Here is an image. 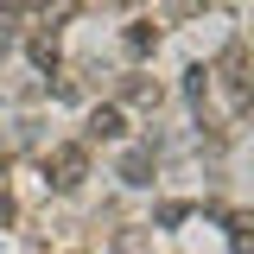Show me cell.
<instances>
[{
    "mask_svg": "<svg viewBox=\"0 0 254 254\" xmlns=\"http://www.w3.org/2000/svg\"><path fill=\"white\" fill-rule=\"evenodd\" d=\"M121 133H127V115L115 108V102L89 108V140H121Z\"/></svg>",
    "mask_w": 254,
    "mask_h": 254,
    "instance_id": "277c9868",
    "label": "cell"
},
{
    "mask_svg": "<svg viewBox=\"0 0 254 254\" xmlns=\"http://www.w3.org/2000/svg\"><path fill=\"white\" fill-rule=\"evenodd\" d=\"M45 172H51V185H58V190H83V178H89V140H70V146H51V159H45Z\"/></svg>",
    "mask_w": 254,
    "mask_h": 254,
    "instance_id": "7a4b0ae2",
    "label": "cell"
},
{
    "mask_svg": "<svg viewBox=\"0 0 254 254\" xmlns=\"http://www.w3.org/2000/svg\"><path fill=\"white\" fill-rule=\"evenodd\" d=\"M0 222H13V197H6V185H0Z\"/></svg>",
    "mask_w": 254,
    "mask_h": 254,
    "instance_id": "30bf717a",
    "label": "cell"
},
{
    "mask_svg": "<svg viewBox=\"0 0 254 254\" xmlns=\"http://www.w3.org/2000/svg\"><path fill=\"white\" fill-rule=\"evenodd\" d=\"M159 83H146V76H133V83H127V102H140V108H159Z\"/></svg>",
    "mask_w": 254,
    "mask_h": 254,
    "instance_id": "52a82bcc",
    "label": "cell"
},
{
    "mask_svg": "<svg viewBox=\"0 0 254 254\" xmlns=\"http://www.w3.org/2000/svg\"><path fill=\"white\" fill-rule=\"evenodd\" d=\"M185 216H190V203H159V210H153V222H159V229H178Z\"/></svg>",
    "mask_w": 254,
    "mask_h": 254,
    "instance_id": "9c48e42d",
    "label": "cell"
},
{
    "mask_svg": "<svg viewBox=\"0 0 254 254\" xmlns=\"http://www.w3.org/2000/svg\"><path fill=\"white\" fill-rule=\"evenodd\" d=\"M185 95L203 108V95H210V70H203V64H197V70H185Z\"/></svg>",
    "mask_w": 254,
    "mask_h": 254,
    "instance_id": "ba28073f",
    "label": "cell"
},
{
    "mask_svg": "<svg viewBox=\"0 0 254 254\" xmlns=\"http://www.w3.org/2000/svg\"><path fill=\"white\" fill-rule=\"evenodd\" d=\"M121 185H153V140L121 153Z\"/></svg>",
    "mask_w": 254,
    "mask_h": 254,
    "instance_id": "3957f363",
    "label": "cell"
},
{
    "mask_svg": "<svg viewBox=\"0 0 254 254\" xmlns=\"http://www.w3.org/2000/svg\"><path fill=\"white\" fill-rule=\"evenodd\" d=\"M159 51V26L153 19H133V26H127V58H153Z\"/></svg>",
    "mask_w": 254,
    "mask_h": 254,
    "instance_id": "5b68a950",
    "label": "cell"
},
{
    "mask_svg": "<svg viewBox=\"0 0 254 254\" xmlns=\"http://www.w3.org/2000/svg\"><path fill=\"white\" fill-rule=\"evenodd\" d=\"M210 76H216V89H222V108H229V115H248V102H254L248 51H242V45H229V51H222V64L210 70Z\"/></svg>",
    "mask_w": 254,
    "mask_h": 254,
    "instance_id": "6da1fadb",
    "label": "cell"
},
{
    "mask_svg": "<svg viewBox=\"0 0 254 254\" xmlns=\"http://www.w3.org/2000/svg\"><path fill=\"white\" fill-rule=\"evenodd\" d=\"M32 64H38V70H58V38H51V32L32 38Z\"/></svg>",
    "mask_w": 254,
    "mask_h": 254,
    "instance_id": "8992f818",
    "label": "cell"
}]
</instances>
